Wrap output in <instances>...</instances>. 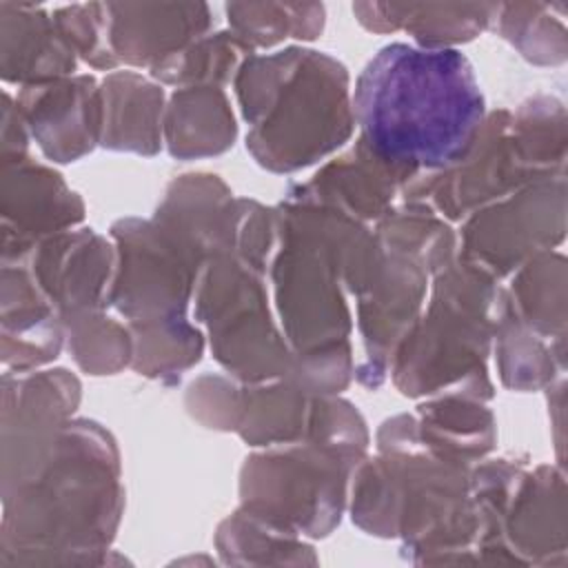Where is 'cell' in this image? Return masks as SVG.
I'll return each instance as SVG.
<instances>
[{"instance_id": "obj_1", "label": "cell", "mask_w": 568, "mask_h": 568, "mask_svg": "<svg viewBox=\"0 0 568 568\" xmlns=\"http://www.w3.org/2000/svg\"><path fill=\"white\" fill-rule=\"evenodd\" d=\"M359 142L397 178L453 169L479 138L484 95L464 53L388 44L355 84Z\"/></svg>"}, {"instance_id": "obj_2", "label": "cell", "mask_w": 568, "mask_h": 568, "mask_svg": "<svg viewBox=\"0 0 568 568\" xmlns=\"http://www.w3.org/2000/svg\"><path fill=\"white\" fill-rule=\"evenodd\" d=\"M346 71L317 51L286 49L251 58L237 75L246 146L273 171L306 166L351 135Z\"/></svg>"}, {"instance_id": "obj_3", "label": "cell", "mask_w": 568, "mask_h": 568, "mask_svg": "<svg viewBox=\"0 0 568 568\" xmlns=\"http://www.w3.org/2000/svg\"><path fill=\"white\" fill-rule=\"evenodd\" d=\"M113 55L158 67L209 27L206 4H106Z\"/></svg>"}, {"instance_id": "obj_4", "label": "cell", "mask_w": 568, "mask_h": 568, "mask_svg": "<svg viewBox=\"0 0 568 568\" xmlns=\"http://www.w3.org/2000/svg\"><path fill=\"white\" fill-rule=\"evenodd\" d=\"M24 115L47 155L69 162L91 151L102 122L91 78L27 87L22 93Z\"/></svg>"}, {"instance_id": "obj_5", "label": "cell", "mask_w": 568, "mask_h": 568, "mask_svg": "<svg viewBox=\"0 0 568 568\" xmlns=\"http://www.w3.org/2000/svg\"><path fill=\"white\" fill-rule=\"evenodd\" d=\"M104 135L111 149L155 153L160 138L162 91L135 73H118L104 82Z\"/></svg>"}, {"instance_id": "obj_6", "label": "cell", "mask_w": 568, "mask_h": 568, "mask_svg": "<svg viewBox=\"0 0 568 568\" xmlns=\"http://www.w3.org/2000/svg\"><path fill=\"white\" fill-rule=\"evenodd\" d=\"M386 20V29H397L399 22L415 36L424 49H446L448 42L475 38L497 11V4H373Z\"/></svg>"}, {"instance_id": "obj_7", "label": "cell", "mask_w": 568, "mask_h": 568, "mask_svg": "<svg viewBox=\"0 0 568 568\" xmlns=\"http://www.w3.org/2000/svg\"><path fill=\"white\" fill-rule=\"evenodd\" d=\"M53 22L73 53H80L93 67H115L118 58L104 47V42L109 44L106 4H73L55 11Z\"/></svg>"}]
</instances>
